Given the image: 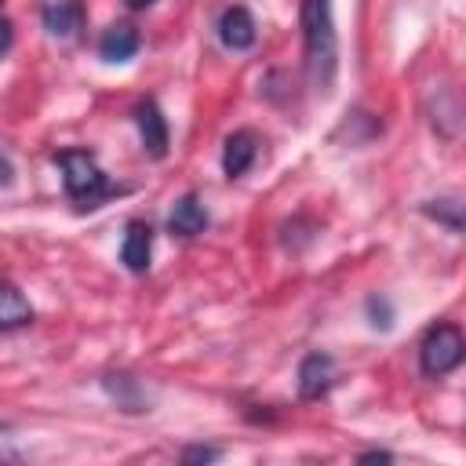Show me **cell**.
Returning <instances> with one entry per match:
<instances>
[{
  "label": "cell",
  "instance_id": "2e32d148",
  "mask_svg": "<svg viewBox=\"0 0 466 466\" xmlns=\"http://www.w3.org/2000/svg\"><path fill=\"white\" fill-rule=\"evenodd\" d=\"M218 455H222L218 448H204V444H193V448H186V451H182V462H186V466H189V462H215Z\"/></svg>",
  "mask_w": 466,
  "mask_h": 466
},
{
  "label": "cell",
  "instance_id": "d6986e66",
  "mask_svg": "<svg viewBox=\"0 0 466 466\" xmlns=\"http://www.w3.org/2000/svg\"><path fill=\"white\" fill-rule=\"evenodd\" d=\"M11 182H15V164L0 153V189H4V186H11Z\"/></svg>",
  "mask_w": 466,
  "mask_h": 466
},
{
  "label": "cell",
  "instance_id": "9a60e30c",
  "mask_svg": "<svg viewBox=\"0 0 466 466\" xmlns=\"http://www.w3.org/2000/svg\"><path fill=\"white\" fill-rule=\"evenodd\" d=\"M368 313H371V324H375V328H390V324H393V313H390V302H386V299H375V295H371V299H368Z\"/></svg>",
  "mask_w": 466,
  "mask_h": 466
},
{
  "label": "cell",
  "instance_id": "ac0fdd59",
  "mask_svg": "<svg viewBox=\"0 0 466 466\" xmlns=\"http://www.w3.org/2000/svg\"><path fill=\"white\" fill-rule=\"evenodd\" d=\"M11 40H15V33H11V22H7V15H4V4H0V55L11 47Z\"/></svg>",
  "mask_w": 466,
  "mask_h": 466
},
{
  "label": "cell",
  "instance_id": "6da1fadb",
  "mask_svg": "<svg viewBox=\"0 0 466 466\" xmlns=\"http://www.w3.org/2000/svg\"><path fill=\"white\" fill-rule=\"evenodd\" d=\"M299 25L306 47V76L317 91H328L339 69V36L331 18V0H299Z\"/></svg>",
  "mask_w": 466,
  "mask_h": 466
},
{
  "label": "cell",
  "instance_id": "ba28073f",
  "mask_svg": "<svg viewBox=\"0 0 466 466\" xmlns=\"http://www.w3.org/2000/svg\"><path fill=\"white\" fill-rule=\"evenodd\" d=\"M149 258H153V229L135 218V222H127V229H124L120 262H124L131 273H146V269H149Z\"/></svg>",
  "mask_w": 466,
  "mask_h": 466
},
{
  "label": "cell",
  "instance_id": "ffe728a7",
  "mask_svg": "<svg viewBox=\"0 0 466 466\" xmlns=\"http://www.w3.org/2000/svg\"><path fill=\"white\" fill-rule=\"evenodd\" d=\"M149 4H157V0H127V7H135V11L138 7H149Z\"/></svg>",
  "mask_w": 466,
  "mask_h": 466
},
{
  "label": "cell",
  "instance_id": "5b68a950",
  "mask_svg": "<svg viewBox=\"0 0 466 466\" xmlns=\"http://www.w3.org/2000/svg\"><path fill=\"white\" fill-rule=\"evenodd\" d=\"M218 40H222V47H229V51H248V47H255L258 29H255L251 11L240 7V4L226 7V11L218 15Z\"/></svg>",
  "mask_w": 466,
  "mask_h": 466
},
{
  "label": "cell",
  "instance_id": "277c9868",
  "mask_svg": "<svg viewBox=\"0 0 466 466\" xmlns=\"http://www.w3.org/2000/svg\"><path fill=\"white\" fill-rule=\"evenodd\" d=\"M335 382V360L320 350L306 353L299 364V397L302 400H320Z\"/></svg>",
  "mask_w": 466,
  "mask_h": 466
},
{
  "label": "cell",
  "instance_id": "8fae6325",
  "mask_svg": "<svg viewBox=\"0 0 466 466\" xmlns=\"http://www.w3.org/2000/svg\"><path fill=\"white\" fill-rule=\"evenodd\" d=\"M138 44H142V36H138V29L131 22H113L98 40V55L106 62H127L138 51Z\"/></svg>",
  "mask_w": 466,
  "mask_h": 466
},
{
  "label": "cell",
  "instance_id": "8992f818",
  "mask_svg": "<svg viewBox=\"0 0 466 466\" xmlns=\"http://www.w3.org/2000/svg\"><path fill=\"white\" fill-rule=\"evenodd\" d=\"M135 124H138V135H142V149H146L149 157L160 160V157L167 153V142H171V135H167V120H164L160 106H157L153 98L138 102V106H135Z\"/></svg>",
  "mask_w": 466,
  "mask_h": 466
},
{
  "label": "cell",
  "instance_id": "9c48e42d",
  "mask_svg": "<svg viewBox=\"0 0 466 466\" xmlns=\"http://www.w3.org/2000/svg\"><path fill=\"white\" fill-rule=\"evenodd\" d=\"M40 18H44V29L51 36L69 40L84 29V4L80 0H51V4H44Z\"/></svg>",
  "mask_w": 466,
  "mask_h": 466
},
{
  "label": "cell",
  "instance_id": "3957f363",
  "mask_svg": "<svg viewBox=\"0 0 466 466\" xmlns=\"http://www.w3.org/2000/svg\"><path fill=\"white\" fill-rule=\"evenodd\" d=\"M462 350H466V342H462V331L455 324H448V320L433 324L426 331V339L419 342V368L430 379H441L462 364Z\"/></svg>",
  "mask_w": 466,
  "mask_h": 466
},
{
  "label": "cell",
  "instance_id": "4fadbf2b",
  "mask_svg": "<svg viewBox=\"0 0 466 466\" xmlns=\"http://www.w3.org/2000/svg\"><path fill=\"white\" fill-rule=\"evenodd\" d=\"M29 320H33V306H29V299H25L11 280H0V331L25 328Z\"/></svg>",
  "mask_w": 466,
  "mask_h": 466
},
{
  "label": "cell",
  "instance_id": "30bf717a",
  "mask_svg": "<svg viewBox=\"0 0 466 466\" xmlns=\"http://www.w3.org/2000/svg\"><path fill=\"white\" fill-rule=\"evenodd\" d=\"M255 157H258L255 131H233L226 138V146H222V171H226V178H240L255 164Z\"/></svg>",
  "mask_w": 466,
  "mask_h": 466
},
{
  "label": "cell",
  "instance_id": "52a82bcc",
  "mask_svg": "<svg viewBox=\"0 0 466 466\" xmlns=\"http://www.w3.org/2000/svg\"><path fill=\"white\" fill-rule=\"evenodd\" d=\"M102 390L109 393V400H116L120 411H131V415L135 411H149V404H153L146 382L135 379V375H106L102 379Z\"/></svg>",
  "mask_w": 466,
  "mask_h": 466
},
{
  "label": "cell",
  "instance_id": "7c38bea8",
  "mask_svg": "<svg viewBox=\"0 0 466 466\" xmlns=\"http://www.w3.org/2000/svg\"><path fill=\"white\" fill-rule=\"evenodd\" d=\"M167 226H171L175 237H197V233H204V226H208V208H204V200H200L197 193H186V197L171 208Z\"/></svg>",
  "mask_w": 466,
  "mask_h": 466
},
{
  "label": "cell",
  "instance_id": "5bb4252c",
  "mask_svg": "<svg viewBox=\"0 0 466 466\" xmlns=\"http://www.w3.org/2000/svg\"><path fill=\"white\" fill-rule=\"evenodd\" d=\"M422 211L437 222H444L451 233H462V200L459 197H448V200H430L422 204Z\"/></svg>",
  "mask_w": 466,
  "mask_h": 466
},
{
  "label": "cell",
  "instance_id": "7a4b0ae2",
  "mask_svg": "<svg viewBox=\"0 0 466 466\" xmlns=\"http://www.w3.org/2000/svg\"><path fill=\"white\" fill-rule=\"evenodd\" d=\"M55 164L62 167V186H66L69 200H73L80 211H91V208H98L102 200H109V197L120 193V186H113V182L106 178V171L98 167V160H95L91 149H62V153L55 157Z\"/></svg>",
  "mask_w": 466,
  "mask_h": 466
},
{
  "label": "cell",
  "instance_id": "e0dca14e",
  "mask_svg": "<svg viewBox=\"0 0 466 466\" xmlns=\"http://www.w3.org/2000/svg\"><path fill=\"white\" fill-rule=\"evenodd\" d=\"M7 433H11V426L0 422V462H15V459H18V451L11 448V437H7Z\"/></svg>",
  "mask_w": 466,
  "mask_h": 466
}]
</instances>
